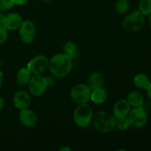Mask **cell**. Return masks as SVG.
<instances>
[{"mask_svg":"<svg viewBox=\"0 0 151 151\" xmlns=\"http://www.w3.org/2000/svg\"><path fill=\"white\" fill-rule=\"evenodd\" d=\"M72 59L65 53H58L49 61V69L54 76L61 78L67 76L72 70Z\"/></svg>","mask_w":151,"mask_h":151,"instance_id":"6da1fadb","label":"cell"},{"mask_svg":"<svg viewBox=\"0 0 151 151\" xmlns=\"http://www.w3.org/2000/svg\"><path fill=\"white\" fill-rule=\"evenodd\" d=\"M91 122L96 130L101 133L107 134L114 129L116 118L109 112L100 111L93 114Z\"/></svg>","mask_w":151,"mask_h":151,"instance_id":"7a4b0ae2","label":"cell"},{"mask_svg":"<svg viewBox=\"0 0 151 151\" xmlns=\"http://www.w3.org/2000/svg\"><path fill=\"white\" fill-rule=\"evenodd\" d=\"M93 111L91 106L86 103L79 104L74 111V122L78 126L86 128L91 123Z\"/></svg>","mask_w":151,"mask_h":151,"instance_id":"3957f363","label":"cell"},{"mask_svg":"<svg viewBox=\"0 0 151 151\" xmlns=\"http://www.w3.org/2000/svg\"><path fill=\"white\" fill-rule=\"evenodd\" d=\"M145 19V16L139 10L131 12L122 22V27L128 32H137L144 27Z\"/></svg>","mask_w":151,"mask_h":151,"instance_id":"277c9868","label":"cell"},{"mask_svg":"<svg viewBox=\"0 0 151 151\" xmlns=\"http://www.w3.org/2000/svg\"><path fill=\"white\" fill-rule=\"evenodd\" d=\"M91 89L88 85L84 83H80L75 85L72 88L70 92V97L75 103L78 104L87 103L91 100Z\"/></svg>","mask_w":151,"mask_h":151,"instance_id":"5b68a950","label":"cell"},{"mask_svg":"<svg viewBox=\"0 0 151 151\" xmlns=\"http://www.w3.org/2000/svg\"><path fill=\"white\" fill-rule=\"evenodd\" d=\"M128 119L131 125L136 128H142L147 124V114L144 108L134 107L128 114Z\"/></svg>","mask_w":151,"mask_h":151,"instance_id":"8992f818","label":"cell"},{"mask_svg":"<svg viewBox=\"0 0 151 151\" xmlns=\"http://www.w3.org/2000/svg\"><path fill=\"white\" fill-rule=\"evenodd\" d=\"M49 67V60L45 55H38L31 59L27 68L35 75H41Z\"/></svg>","mask_w":151,"mask_h":151,"instance_id":"52a82bcc","label":"cell"},{"mask_svg":"<svg viewBox=\"0 0 151 151\" xmlns=\"http://www.w3.org/2000/svg\"><path fill=\"white\" fill-rule=\"evenodd\" d=\"M47 81L45 78L41 75H35L31 77L29 83L28 88L29 91L32 95L39 97L45 93L47 88Z\"/></svg>","mask_w":151,"mask_h":151,"instance_id":"ba28073f","label":"cell"},{"mask_svg":"<svg viewBox=\"0 0 151 151\" xmlns=\"http://www.w3.org/2000/svg\"><path fill=\"white\" fill-rule=\"evenodd\" d=\"M19 29V35L24 44H31L33 41L35 34V25L32 21H23Z\"/></svg>","mask_w":151,"mask_h":151,"instance_id":"9c48e42d","label":"cell"},{"mask_svg":"<svg viewBox=\"0 0 151 151\" xmlns=\"http://www.w3.org/2000/svg\"><path fill=\"white\" fill-rule=\"evenodd\" d=\"M31 103V98L29 94L23 90H19L13 96V104L19 110L28 109Z\"/></svg>","mask_w":151,"mask_h":151,"instance_id":"30bf717a","label":"cell"},{"mask_svg":"<svg viewBox=\"0 0 151 151\" xmlns=\"http://www.w3.org/2000/svg\"><path fill=\"white\" fill-rule=\"evenodd\" d=\"M19 120L24 126L32 128L36 125L38 122V117L35 112L26 109L21 110L19 114Z\"/></svg>","mask_w":151,"mask_h":151,"instance_id":"8fae6325","label":"cell"},{"mask_svg":"<svg viewBox=\"0 0 151 151\" xmlns=\"http://www.w3.org/2000/svg\"><path fill=\"white\" fill-rule=\"evenodd\" d=\"M22 22L21 15L16 13H10L5 16L4 27L7 30H15L20 27Z\"/></svg>","mask_w":151,"mask_h":151,"instance_id":"7c38bea8","label":"cell"},{"mask_svg":"<svg viewBox=\"0 0 151 151\" xmlns=\"http://www.w3.org/2000/svg\"><path fill=\"white\" fill-rule=\"evenodd\" d=\"M130 104L128 102L125 100H120L115 103L114 106V116L116 119H119V118L125 117L127 116L129 114L130 111Z\"/></svg>","mask_w":151,"mask_h":151,"instance_id":"4fadbf2b","label":"cell"},{"mask_svg":"<svg viewBox=\"0 0 151 151\" xmlns=\"http://www.w3.org/2000/svg\"><path fill=\"white\" fill-rule=\"evenodd\" d=\"M127 101L133 107H142L144 104V97L138 91H132L127 96Z\"/></svg>","mask_w":151,"mask_h":151,"instance_id":"5bb4252c","label":"cell"},{"mask_svg":"<svg viewBox=\"0 0 151 151\" xmlns=\"http://www.w3.org/2000/svg\"><path fill=\"white\" fill-rule=\"evenodd\" d=\"M108 97L107 91L103 87L91 90V100L96 104L104 103Z\"/></svg>","mask_w":151,"mask_h":151,"instance_id":"9a60e30c","label":"cell"},{"mask_svg":"<svg viewBox=\"0 0 151 151\" xmlns=\"http://www.w3.org/2000/svg\"><path fill=\"white\" fill-rule=\"evenodd\" d=\"M88 81V86L91 90H93L100 88V87H103V83H104V78H103V75L100 72H93L90 75Z\"/></svg>","mask_w":151,"mask_h":151,"instance_id":"2e32d148","label":"cell"},{"mask_svg":"<svg viewBox=\"0 0 151 151\" xmlns=\"http://www.w3.org/2000/svg\"><path fill=\"white\" fill-rule=\"evenodd\" d=\"M31 72L27 67H23L19 69L16 75V81L19 86L27 85L31 78Z\"/></svg>","mask_w":151,"mask_h":151,"instance_id":"e0dca14e","label":"cell"},{"mask_svg":"<svg viewBox=\"0 0 151 151\" xmlns=\"http://www.w3.org/2000/svg\"><path fill=\"white\" fill-rule=\"evenodd\" d=\"M134 83L135 86L141 89H145L150 85V81L148 77L145 74L140 73L135 75L134 78Z\"/></svg>","mask_w":151,"mask_h":151,"instance_id":"ac0fdd59","label":"cell"},{"mask_svg":"<svg viewBox=\"0 0 151 151\" xmlns=\"http://www.w3.org/2000/svg\"><path fill=\"white\" fill-rule=\"evenodd\" d=\"M65 54L72 59L78 58L79 55V50L75 43L72 41H68L64 45Z\"/></svg>","mask_w":151,"mask_h":151,"instance_id":"d6986e66","label":"cell"},{"mask_svg":"<svg viewBox=\"0 0 151 151\" xmlns=\"http://www.w3.org/2000/svg\"><path fill=\"white\" fill-rule=\"evenodd\" d=\"M128 0H117L115 3V10L119 14H124L129 10Z\"/></svg>","mask_w":151,"mask_h":151,"instance_id":"ffe728a7","label":"cell"},{"mask_svg":"<svg viewBox=\"0 0 151 151\" xmlns=\"http://www.w3.org/2000/svg\"><path fill=\"white\" fill-rule=\"evenodd\" d=\"M139 11L144 16L151 13V0H141L139 4Z\"/></svg>","mask_w":151,"mask_h":151,"instance_id":"44dd1931","label":"cell"},{"mask_svg":"<svg viewBox=\"0 0 151 151\" xmlns=\"http://www.w3.org/2000/svg\"><path fill=\"white\" fill-rule=\"evenodd\" d=\"M130 125H131V124H130L129 119L127 116L119 118V119H116L115 128H116V129H118L119 131H125V130L129 128Z\"/></svg>","mask_w":151,"mask_h":151,"instance_id":"7402d4cb","label":"cell"},{"mask_svg":"<svg viewBox=\"0 0 151 151\" xmlns=\"http://www.w3.org/2000/svg\"><path fill=\"white\" fill-rule=\"evenodd\" d=\"M14 4V0H0V11L9 10L12 8Z\"/></svg>","mask_w":151,"mask_h":151,"instance_id":"603a6c76","label":"cell"},{"mask_svg":"<svg viewBox=\"0 0 151 151\" xmlns=\"http://www.w3.org/2000/svg\"><path fill=\"white\" fill-rule=\"evenodd\" d=\"M7 35V29L4 26H0V45L5 42Z\"/></svg>","mask_w":151,"mask_h":151,"instance_id":"cb8c5ba5","label":"cell"},{"mask_svg":"<svg viewBox=\"0 0 151 151\" xmlns=\"http://www.w3.org/2000/svg\"><path fill=\"white\" fill-rule=\"evenodd\" d=\"M5 15L0 12V26H4V22L5 20Z\"/></svg>","mask_w":151,"mask_h":151,"instance_id":"d4e9b609","label":"cell"},{"mask_svg":"<svg viewBox=\"0 0 151 151\" xmlns=\"http://www.w3.org/2000/svg\"><path fill=\"white\" fill-rule=\"evenodd\" d=\"M28 0H14L15 4L17 5H24L27 2Z\"/></svg>","mask_w":151,"mask_h":151,"instance_id":"484cf974","label":"cell"},{"mask_svg":"<svg viewBox=\"0 0 151 151\" xmlns=\"http://www.w3.org/2000/svg\"><path fill=\"white\" fill-rule=\"evenodd\" d=\"M146 91H147V97H148V98L151 100V83H150V85L148 86V87L146 88Z\"/></svg>","mask_w":151,"mask_h":151,"instance_id":"4316f807","label":"cell"},{"mask_svg":"<svg viewBox=\"0 0 151 151\" xmlns=\"http://www.w3.org/2000/svg\"><path fill=\"white\" fill-rule=\"evenodd\" d=\"M4 107V100L2 97H0V111Z\"/></svg>","mask_w":151,"mask_h":151,"instance_id":"83f0119b","label":"cell"},{"mask_svg":"<svg viewBox=\"0 0 151 151\" xmlns=\"http://www.w3.org/2000/svg\"><path fill=\"white\" fill-rule=\"evenodd\" d=\"M3 80H4V75H3V72L0 70V88H1V85H2Z\"/></svg>","mask_w":151,"mask_h":151,"instance_id":"f1b7e54d","label":"cell"},{"mask_svg":"<svg viewBox=\"0 0 151 151\" xmlns=\"http://www.w3.org/2000/svg\"><path fill=\"white\" fill-rule=\"evenodd\" d=\"M60 151H70L71 149L68 147H63L60 149Z\"/></svg>","mask_w":151,"mask_h":151,"instance_id":"f546056e","label":"cell"},{"mask_svg":"<svg viewBox=\"0 0 151 151\" xmlns=\"http://www.w3.org/2000/svg\"><path fill=\"white\" fill-rule=\"evenodd\" d=\"M148 24H149V26L151 28V13L149 15V19H148Z\"/></svg>","mask_w":151,"mask_h":151,"instance_id":"4dcf8cb0","label":"cell"},{"mask_svg":"<svg viewBox=\"0 0 151 151\" xmlns=\"http://www.w3.org/2000/svg\"><path fill=\"white\" fill-rule=\"evenodd\" d=\"M41 1H52V0H41Z\"/></svg>","mask_w":151,"mask_h":151,"instance_id":"1f68e13d","label":"cell"},{"mask_svg":"<svg viewBox=\"0 0 151 151\" xmlns=\"http://www.w3.org/2000/svg\"><path fill=\"white\" fill-rule=\"evenodd\" d=\"M0 65H1V60H0Z\"/></svg>","mask_w":151,"mask_h":151,"instance_id":"d6a6232c","label":"cell"}]
</instances>
